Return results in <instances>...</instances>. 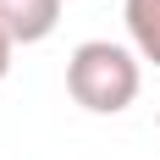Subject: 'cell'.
<instances>
[{
    "label": "cell",
    "instance_id": "5b68a950",
    "mask_svg": "<svg viewBox=\"0 0 160 160\" xmlns=\"http://www.w3.org/2000/svg\"><path fill=\"white\" fill-rule=\"evenodd\" d=\"M155 127H160V111H155Z\"/></svg>",
    "mask_w": 160,
    "mask_h": 160
},
{
    "label": "cell",
    "instance_id": "6da1fadb",
    "mask_svg": "<svg viewBox=\"0 0 160 160\" xmlns=\"http://www.w3.org/2000/svg\"><path fill=\"white\" fill-rule=\"evenodd\" d=\"M144 88V66L132 44H111V39H83L66 55V94L94 116H122Z\"/></svg>",
    "mask_w": 160,
    "mask_h": 160
},
{
    "label": "cell",
    "instance_id": "3957f363",
    "mask_svg": "<svg viewBox=\"0 0 160 160\" xmlns=\"http://www.w3.org/2000/svg\"><path fill=\"white\" fill-rule=\"evenodd\" d=\"M122 22H127V39L138 50V61L160 66V0H122Z\"/></svg>",
    "mask_w": 160,
    "mask_h": 160
},
{
    "label": "cell",
    "instance_id": "7a4b0ae2",
    "mask_svg": "<svg viewBox=\"0 0 160 160\" xmlns=\"http://www.w3.org/2000/svg\"><path fill=\"white\" fill-rule=\"evenodd\" d=\"M61 22V0H0V28L17 44H39Z\"/></svg>",
    "mask_w": 160,
    "mask_h": 160
},
{
    "label": "cell",
    "instance_id": "277c9868",
    "mask_svg": "<svg viewBox=\"0 0 160 160\" xmlns=\"http://www.w3.org/2000/svg\"><path fill=\"white\" fill-rule=\"evenodd\" d=\"M11 55H17V39L0 28V83H6V72H11Z\"/></svg>",
    "mask_w": 160,
    "mask_h": 160
}]
</instances>
